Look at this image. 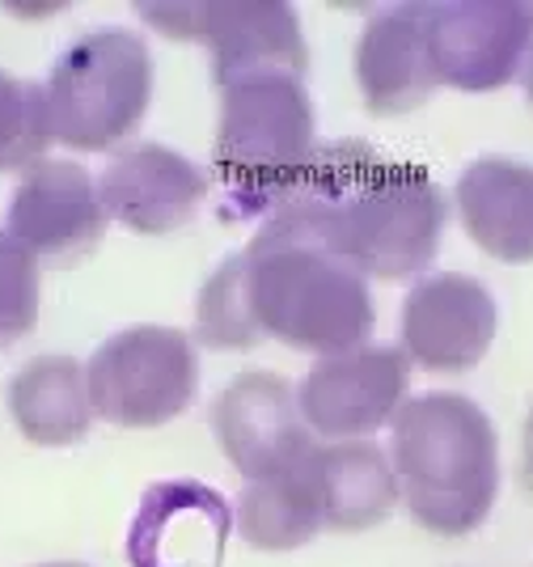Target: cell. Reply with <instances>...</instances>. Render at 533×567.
Returning a JSON list of instances; mask_svg holds the SVG:
<instances>
[{
	"instance_id": "cell-1",
	"label": "cell",
	"mask_w": 533,
	"mask_h": 567,
	"mask_svg": "<svg viewBox=\"0 0 533 567\" xmlns=\"http://www.w3.org/2000/svg\"><path fill=\"white\" fill-rule=\"evenodd\" d=\"M271 216L318 237L365 280H407L441 255L449 204L416 162H394L360 141H335L314 153L297 190Z\"/></svg>"
},
{
	"instance_id": "cell-2",
	"label": "cell",
	"mask_w": 533,
	"mask_h": 567,
	"mask_svg": "<svg viewBox=\"0 0 533 567\" xmlns=\"http://www.w3.org/2000/svg\"><path fill=\"white\" fill-rule=\"evenodd\" d=\"M242 255V292L263 339L293 352L335 355L365 348L377 327L369 280L318 237L267 216Z\"/></svg>"
},
{
	"instance_id": "cell-3",
	"label": "cell",
	"mask_w": 533,
	"mask_h": 567,
	"mask_svg": "<svg viewBox=\"0 0 533 567\" xmlns=\"http://www.w3.org/2000/svg\"><path fill=\"white\" fill-rule=\"evenodd\" d=\"M390 466L419 529L465 538L500 499V436L491 415L453 390H432L390 420Z\"/></svg>"
},
{
	"instance_id": "cell-4",
	"label": "cell",
	"mask_w": 533,
	"mask_h": 567,
	"mask_svg": "<svg viewBox=\"0 0 533 567\" xmlns=\"http://www.w3.org/2000/svg\"><path fill=\"white\" fill-rule=\"evenodd\" d=\"M318 118L297 72H255L221 85L212 162L237 216H271L314 162Z\"/></svg>"
},
{
	"instance_id": "cell-5",
	"label": "cell",
	"mask_w": 533,
	"mask_h": 567,
	"mask_svg": "<svg viewBox=\"0 0 533 567\" xmlns=\"http://www.w3.org/2000/svg\"><path fill=\"white\" fill-rule=\"evenodd\" d=\"M43 90L51 141L76 153H102L127 141L148 111L153 55L136 30L102 25L60 51Z\"/></svg>"
},
{
	"instance_id": "cell-6",
	"label": "cell",
	"mask_w": 533,
	"mask_h": 567,
	"mask_svg": "<svg viewBox=\"0 0 533 567\" xmlns=\"http://www.w3.org/2000/svg\"><path fill=\"white\" fill-rule=\"evenodd\" d=\"M85 381L98 420L115 427H162L195 402L199 352L191 334L144 322L98 343Z\"/></svg>"
},
{
	"instance_id": "cell-7",
	"label": "cell",
	"mask_w": 533,
	"mask_h": 567,
	"mask_svg": "<svg viewBox=\"0 0 533 567\" xmlns=\"http://www.w3.org/2000/svg\"><path fill=\"white\" fill-rule=\"evenodd\" d=\"M144 22L170 39L204 43L216 90L255 72H309L301 18L284 0H233V4H144Z\"/></svg>"
},
{
	"instance_id": "cell-8",
	"label": "cell",
	"mask_w": 533,
	"mask_h": 567,
	"mask_svg": "<svg viewBox=\"0 0 533 567\" xmlns=\"http://www.w3.org/2000/svg\"><path fill=\"white\" fill-rule=\"evenodd\" d=\"M423 13L441 85L491 94L521 76L533 51V0H437Z\"/></svg>"
},
{
	"instance_id": "cell-9",
	"label": "cell",
	"mask_w": 533,
	"mask_h": 567,
	"mask_svg": "<svg viewBox=\"0 0 533 567\" xmlns=\"http://www.w3.org/2000/svg\"><path fill=\"white\" fill-rule=\"evenodd\" d=\"M212 432L229 466L246 483L276 478L301 466L318 450V436L305 424L297 390L267 369H246L216 394Z\"/></svg>"
},
{
	"instance_id": "cell-10",
	"label": "cell",
	"mask_w": 533,
	"mask_h": 567,
	"mask_svg": "<svg viewBox=\"0 0 533 567\" xmlns=\"http://www.w3.org/2000/svg\"><path fill=\"white\" fill-rule=\"evenodd\" d=\"M411 394V360L402 348H351L318 355L305 373L297 402L314 436L322 441H365L398 415Z\"/></svg>"
},
{
	"instance_id": "cell-11",
	"label": "cell",
	"mask_w": 533,
	"mask_h": 567,
	"mask_svg": "<svg viewBox=\"0 0 533 567\" xmlns=\"http://www.w3.org/2000/svg\"><path fill=\"white\" fill-rule=\"evenodd\" d=\"M106 220L111 216L90 169L64 157H43L39 166L25 169L13 190L4 234L25 246L39 262L76 267L102 246Z\"/></svg>"
},
{
	"instance_id": "cell-12",
	"label": "cell",
	"mask_w": 533,
	"mask_h": 567,
	"mask_svg": "<svg viewBox=\"0 0 533 567\" xmlns=\"http://www.w3.org/2000/svg\"><path fill=\"white\" fill-rule=\"evenodd\" d=\"M500 327V309L483 280L462 271H437L407 292L398 334L411 364L428 373H470Z\"/></svg>"
},
{
	"instance_id": "cell-13",
	"label": "cell",
	"mask_w": 533,
	"mask_h": 567,
	"mask_svg": "<svg viewBox=\"0 0 533 567\" xmlns=\"http://www.w3.org/2000/svg\"><path fill=\"white\" fill-rule=\"evenodd\" d=\"M106 216L140 237L178 234L195 220L208 199V178L191 157L157 141H140L119 148L102 174Z\"/></svg>"
},
{
	"instance_id": "cell-14",
	"label": "cell",
	"mask_w": 533,
	"mask_h": 567,
	"mask_svg": "<svg viewBox=\"0 0 533 567\" xmlns=\"http://www.w3.org/2000/svg\"><path fill=\"white\" fill-rule=\"evenodd\" d=\"M356 85L365 111L377 118H398L419 111L437 81L428 48V13L423 4H390L372 18L356 39Z\"/></svg>"
},
{
	"instance_id": "cell-15",
	"label": "cell",
	"mask_w": 533,
	"mask_h": 567,
	"mask_svg": "<svg viewBox=\"0 0 533 567\" xmlns=\"http://www.w3.org/2000/svg\"><path fill=\"white\" fill-rule=\"evenodd\" d=\"M453 204L483 255L533 262V166L516 157H479L458 174Z\"/></svg>"
},
{
	"instance_id": "cell-16",
	"label": "cell",
	"mask_w": 533,
	"mask_h": 567,
	"mask_svg": "<svg viewBox=\"0 0 533 567\" xmlns=\"http://www.w3.org/2000/svg\"><path fill=\"white\" fill-rule=\"evenodd\" d=\"M9 415L30 445L64 450L85 441L93 427V402L85 364L72 355H34L9 381Z\"/></svg>"
},
{
	"instance_id": "cell-17",
	"label": "cell",
	"mask_w": 533,
	"mask_h": 567,
	"mask_svg": "<svg viewBox=\"0 0 533 567\" xmlns=\"http://www.w3.org/2000/svg\"><path fill=\"white\" fill-rule=\"evenodd\" d=\"M322 517L339 534L372 529L402 504L390 453L372 441H326L314 450Z\"/></svg>"
},
{
	"instance_id": "cell-18",
	"label": "cell",
	"mask_w": 533,
	"mask_h": 567,
	"mask_svg": "<svg viewBox=\"0 0 533 567\" xmlns=\"http://www.w3.org/2000/svg\"><path fill=\"white\" fill-rule=\"evenodd\" d=\"M326 525L322 496H318V474H314V453L301 466L246 483L237 496V534L255 550H297L314 543Z\"/></svg>"
},
{
	"instance_id": "cell-19",
	"label": "cell",
	"mask_w": 533,
	"mask_h": 567,
	"mask_svg": "<svg viewBox=\"0 0 533 567\" xmlns=\"http://www.w3.org/2000/svg\"><path fill=\"white\" fill-rule=\"evenodd\" d=\"M195 339L212 352H250L263 343L250 306H246V292H242V255H229L199 288Z\"/></svg>"
},
{
	"instance_id": "cell-20",
	"label": "cell",
	"mask_w": 533,
	"mask_h": 567,
	"mask_svg": "<svg viewBox=\"0 0 533 567\" xmlns=\"http://www.w3.org/2000/svg\"><path fill=\"white\" fill-rule=\"evenodd\" d=\"M51 144V118H47V90L39 81H22L0 69V169H30L43 162Z\"/></svg>"
},
{
	"instance_id": "cell-21",
	"label": "cell",
	"mask_w": 533,
	"mask_h": 567,
	"mask_svg": "<svg viewBox=\"0 0 533 567\" xmlns=\"http://www.w3.org/2000/svg\"><path fill=\"white\" fill-rule=\"evenodd\" d=\"M39 322V259L0 234V348L18 343Z\"/></svg>"
},
{
	"instance_id": "cell-22",
	"label": "cell",
	"mask_w": 533,
	"mask_h": 567,
	"mask_svg": "<svg viewBox=\"0 0 533 567\" xmlns=\"http://www.w3.org/2000/svg\"><path fill=\"white\" fill-rule=\"evenodd\" d=\"M521 478H525V487L533 492V406L530 415H525V432H521Z\"/></svg>"
},
{
	"instance_id": "cell-23",
	"label": "cell",
	"mask_w": 533,
	"mask_h": 567,
	"mask_svg": "<svg viewBox=\"0 0 533 567\" xmlns=\"http://www.w3.org/2000/svg\"><path fill=\"white\" fill-rule=\"evenodd\" d=\"M521 81H525V94H530V106H533V51L530 60H525V69H521Z\"/></svg>"
},
{
	"instance_id": "cell-24",
	"label": "cell",
	"mask_w": 533,
	"mask_h": 567,
	"mask_svg": "<svg viewBox=\"0 0 533 567\" xmlns=\"http://www.w3.org/2000/svg\"><path fill=\"white\" fill-rule=\"evenodd\" d=\"M39 567H85V564H39Z\"/></svg>"
}]
</instances>
